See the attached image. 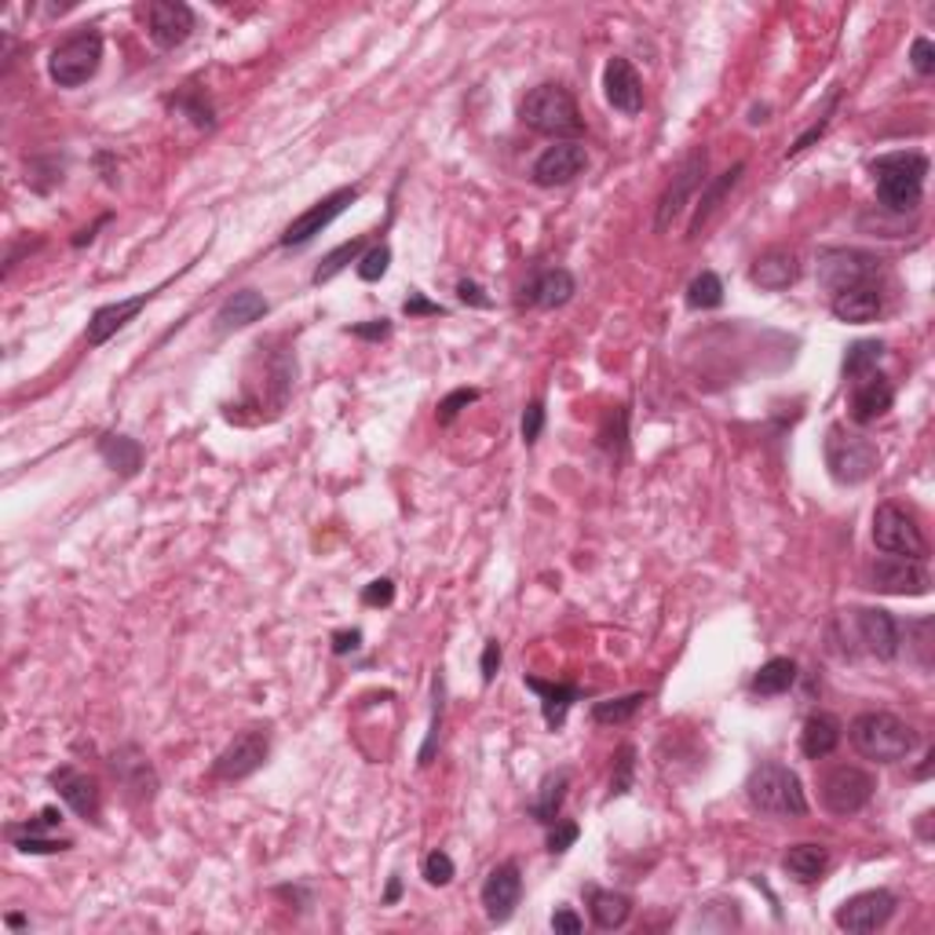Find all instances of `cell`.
<instances>
[{
  "mask_svg": "<svg viewBox=\"0 0 935 935\" xmlns=\"http://www.w3.org/2000/svg\"><path fill=\"white\" fill-rule=\"evenodd\" d=\"M870 172H874V183H877V202L885 205L888 212L907 216L910 209L921 205L924 180H928V158H924V154H913V150L881 154V158L870 161Z\"/></svg>",
  "mask_w": 935,
  "mask_h": 935,
  "instance_id": "cell-1",
  "label": "cell"
},
{
  "mask_svg": "<svg viewBox=\"0 0 935 935\" xmlns=\"http://www.w3.org/2000/svg\"><path fill=\"white\" fill-rule=\"evenodd\" d=\"M848 739L866 761H877V764L907 761L913 753V745H918L913 727L891 713H859L848 727Z\"/></svg>",
  "mask_w": 935,
  "mask_h": 935,
  "instance_id": "cell-2",
  "label": "cell"
},
{
  "mask_svg": "<svg viewBox=\"0 0 935 935\" xmlns=\"http://www.w3.org/2000/svg\"><path fill=\"white\" fill-rule=\"evenodd\" d=\"M745 797L761 815L775 818H800L807 815V797L800 786L797 772H789L786 764H761L753 767L750 782H745Z\"/></svg>",
  "mask_w": 935,
  "mask_h": 935,
  "instance_id": "cell-3",
  "label": "cell"
},
{
  "mask_svg": "<svg viewBox=\"0 0 935 935\" xmlns=\"http://www.w3.org/2000/svg\"><path fill=\"white\" fill-rule=\"evenodd\" d=\"M526 129L542 132V136H578L581 132V110L574 96L563 85H537L526 92L523 107H519Z\"/></svg>",
  "mask_w": 935,
  "mask_h": 935,
  "instance_id": "cell-4",
  "label": "cell"
},
{
  "mask_svg": "<svg viewBox=\"0 0 935 935\" xmlns=\"http://www.w3.org/2000/svg\"><path fill=\"white\" fill-rule=\"evenodd\" d=\"M102 62V34L99 29H77L62 37L48 56V77L59 88H81L85 81L96 77Z\"/></svg>",
  "mask_w": 935,
  "mask_h": 935,
  "instance_id": "cell-5",
  "label": "cell"
},
{
  "mask_svg": "<svg viewBox=\"0 0 935 935\" xmlns=\"http://www.w3.org/2000/svg\"><path fill=\"white\" fill-rule=\"evenodd\" d=\"M877 446L859 432H848L845 424H834L826 432V467L840 486H859L877 472Z\"/></svg>",
  "mask_w": 935,
  "mask_h": 935,
  "instance_id": "cell-6",
  "label": "cell"
},
{
  "mask_svg": "<svg viewBox=\"0 0 935 935\" xmlns=\"http://www.w3.org/2000/svg\"><path fill=\"white\" fill-rule=\"evenodd\" d=\"M874 545L881 552L902 559H924V552H928L918 519L899 505H881L874 512Z\"/></svg>",
  "mask_w": 935,
  "mask_h": 935,
  "instance_id": "cell-7",
  "label": "cell"
},
{
  "mask_svg": "<svg viewBox=\"0 0 935 935\" xmlns=\"http://www.w3.org/2000/svg\"><path fill=\"white\" fill-rule=\"evenodd\" d=\"M705 169H709V150H705V147L688 150V158L680 161L677 175H672L669 191H665V194H661V202H658V216H654V231H669L672 220H677V216H680L683 209H688L691 197H694V191H702V186H705Z\"/></svg>",
  "mask_w": 935,
  "mask_h": 935,
  "instance_id": "cell-8",
  "label": "cell"
},
{
  "mask_svg": "<svg viewBox=\"0 0 935 935\" xmlns=\"http://www.w3.org/2000/svg\"><path fill=\"white\" fill-rule=\"evenodd\" d=\"M874 775L862 772V767H851V764H840L834 767L826 778H823V804L829 807L834 815L848 818V815H859L862 807L874 800Z\"/></svg>",
  "mask_w": 935,
  "mask_h": 935,
  "instance_id": "cell-9",
  "label": "cell"
},
{
  "mask_svg": "<svg viewBox=\"0 0 935 935\" xmlns=\"http://www.w3.org/2000/svg\"><path fill=\"white\" fill-rule=\"evenodd\" d=\"M866 588L885 592V596H928L932 574L924 570L921 559L888 556V559H877V563H870V570H866Z\"/></svg>",
  "mask_w": 935,
  "mask_h": 935,
  "instance_id": "cell-10",
  "label": "cell"
},
{
  "mask_svg": "<svg viewBox=\"0 0 935 935\" xmlns=\"http://www.w3.org/2000/svg\"><path fill=\"white\" fill-rule=\"evenodd\" d=\"M881 275V259L870 253H859V248H826L818 256V282H823L829 293H840V289L851 286H870Z\"/></svg>",
  "mask_w": 935,
  "mask_h": 935,
  "instance_id": "cell-11",
  "label": "cell"
},
{
  "mask_svg": "<svg viewBox=\"0 0 935 935\" xmlns=\"http://www.w3.org/2000/svg\"><path fill=\"white\" fill-rule=\"evenodd\" d=\"M267 753H271V734H267V727H248V731L238 734V739L216 756L212 775L227 778V782L248 778L267 764Z\"/></svg>",
  "mask_w": 935,
  "mask_h": 935,
  "instance_id": "cell-12",
  "label": "cell"
},
{
  "mask_svg": "<svg viewBox=\"0 0 935 935\" xmlns=\"http://www.w3.org/2000/svg\"><path fill=\"white\" fill-rule=\"evenodd\" d=\"M896 913V896L885 888H874V891H859V896L845 899L834 913L837 928L840 932H851V935H866V932H877L885 928Z\"/></svg>",
  "mask_w": 935,
  "mask_h": 935,
  "instance_id": "cell-13",
  "label": "cell"
},
{
  "mask_svg": "<svg viewBox=\"0 0 935 935\" xmlns=\"http://www.w3.org/2000/svg\"><path fill=\"white\" fill-rule=\"evenodd\" d=\"M359 194H362L359 186H340V191L326 194V197H321V202H315L307 212H300L296 220L286 227L282 245H286V248H300V245H307L311 238H318L321 231H326V227H329L332 220H337V216L344 212L351 202H359Z\"/></svg>",
  "mask_w": 935,
  "mask_h": 935,
  "instance_id": "cell-14",
  "label": "cell"
},
{
  "mask_svg": "<svg viewBox=\"0 0 935 935\" xmlns=\"http://www.w3.org/2000/svg\"><path fill=\"white\" fill-rule=\"evenodd\" d=\"M851 626H855V640L874 654V658L891 661L899 654L902 632H899V621L891 618L888 610L859 607V610H851Z\"/></svg>",
  "mask_w": 935,
  "mask_h": 935,
  "instance_id": "cell-15",
  "label": "cell"
},
{
  "mask_svg": "<svg viewBox=\"0 0 935 935\" xmlns=\"http://www.w3.org/2000/svg\"><path fill=\"white\" fill-rule=\"evenodd\" d=\"M197 26V15L191 4L183 0H154L147 4V29H150V40L165 51L180 48L186 37L194 34Z\"/></svg>",
  "mask_w": 935,
  "mask_h": 935,
  "instance_id": "cell-16",
  "label": "cell"
},
{
  "mask_svg": "<svg viewBox=\"0 0 935 935\" xmlns=\"http://www.w3.org/2000/svg\"><path fill=\"white\" fill-rule=\"evenodd\" d=\"M523 899V874L515 862H501L483 881V910L494 924H505Z\"/></svg>",
  "mask_w": 935,
  "mask_h": 935,
  "instance_id": "cell-17",
  "label": "cell"
},
{
  "mask_svg": "<svg viewBox=\"0 0 935 935\" xmlns=\"http://www.w3.org/2000/svg\"><path fill=\"white\" fill-rule=\"evenodd\" d=\"M585 169H588V154L581 143H556V147H548L542 158L534 161L530 175H534L537 186H567Z\"/></svg>",
  "mask_w": 935,
  "mask_h": 935,
  "instance_id": "cell-18",
  "label": "cell"
},
{
  "mask_svg": "<svg viewBox=\"0 0 935 935\" xmlns=\"http://www.w3.org/2000/svg\"><path fill=\"white\" fill-rule=\"evenodd\" d=\"M891 402H896V388H891V380L885 377V373L874 369V373H866V377L855 380L848 413L855 424H874L877 417H885V413L891 410Z\"/></svg>",
  "mask_w": 935,
  "mask_h": 935,
  "instance_id": "cell-19",
  "label": "cell"
},
{
  "mask_svg": "<svg viewBox=\"0 0 935 935\" xmlns=\"http://www.w3.org/2000/svg\"><path fill=\"white\" fill-rule=\"evenodd\" d=\"M154 293H158V289H150V293H139V296H129V300H118V304H102L96 315L88 318V329H85L88 348H102V344H107L113 332H121L132 318L139 315L143 307L150 304Z\"/></svg>",
  "mask_w": 935,
  "mask_h": 935,
  "instance_id": "cell-20",
  "label": "cell"
},
{
  "mask_svg": "<svg viewBox=\"0 0 935 935\" xmlns=\"http://www.w3.org/2000/svg\"><path fill=\"white\" fill-rule=\"evenodd\" d=\"M51 786H56V793L66 800L70 812H77L81 818H99V782L85 772H77V767H56L51 772Z\"/></svg>",
  "mask_w": 935,
  "mask_h": 935,
  "instance_id": "cell-21",
  "label": "cell"
},
{
  "mask_svg": "<svg viewBox=\"0 0 935 935\" xmlns=\"http://www.w3.org/2000/svg\"><path fill=\"white\" fill-rule=\"evenodd\" d=\"M604 92H607V102L621 113H640L643 110V81L640 74L632 70L629 59L615 56L607 62L604 70Z\"/></svg>",
  "mask_w": 935,
  "mask_h": 935,
  "instance_id": "cell-22",
  "label": "cell"
},
{
  "mask_svg": "<svg viewBox=\"0 0 935 935\" xmlns=\"http://www.w3.org/2000/svg\"><path fill=\"white\" fill-rule=\"evenodd\" d=\"M574 293H578L574 275L563 271V267H548V271L534 275V278H530V282L523 286V304L552 311V307L570 304V300H574Z\"/></svg>",
  "mask_w": 935,
  "mask_h": 935,
  "instance_id": "cell-23",
  "label": "cell"
},
{
  "mask_svg": "<svg viewBox=\"0 0 935 935\" xmlns=\"http://www.w3.org/2000/svg\"><path fill=\"white\" fill-rule=\"evenodd\" d=\"M885 307V296L881 289L870 282V286H851V289H840L829 300V311H834L837 321H848V326H862V321H874Z\"/></svg>",
  "mask_w": 935,
  "mask_h": 935,
  "instance_id": "cell-24",
  "label": "cell"
},
{
  "mask_svg": "<svg viewBox=\"0 0 935 935\" xmlns=\"http://www.w3.org/2000/svg\"><path fill=\"white\" fill-rule=\"evenodd\" d=\"M797 278H800V264L789 248H767V253L756 256L750 267V282L767 289V293H782Z\"/></svg>",
  "mask_w": 935,
  "mask_h": 935,
  "instance_id": "cell-25",
  "label": "cell"
},
{
  "mask_svg": "<svg viewBox=\"0 0 935 935\" xmlns=\"http://www.w3.org/2000/svg\"><path fill=\"white\" fill-rule=\"evenodd\" d=\"M271 311V304H267L264 296L256 293V289H238L234 296L223 300V307L216 311V332H234V329H245L253 326V321H259Z\"/></svg>",
  "mask_w": 935,
  "mask_h": 935,
  "instance_id": "cell-26",
  "label": "cell"
},
{
  "mask_svg": "<svg viewBox=\"0 0 935 935\" xmlns=\"http://www.w3.org/2000/svg\"><path fill=\"white\" fill-rule=\"evenodd\" d=\"M840 742V720L829 713H815L804 720V731H800V753L807 756V761H823V756H829L837 750Z\"/></svg>",
  "mask_w": 935,
  "mask_h": 935,
  "instance_id": "cell-27",
  "label": "cell"
},
{
  "mask_svg": "<svg viewBox=\"0 0 935 935\" xmlns=\"http://www.w3.org/2000/svg\"><path fill=\"white\" fill-rule=\"evenodd\" d=\"M782 870L793 881H800V885H812V881H818L829 870V851H826V845H812V840H804V845L786 848Z\"/></svg>",
  "mask_w": 935,
  "mask_h": 935,
  "instance_id": "cell-28",
  "label": "cell"
},
{
  "mask_svg": "<svg viewBox=\"0 0 935 935\" xmlns=\"http://www.w3.org/2000/svg\"><path fill=\"white\" fill-rule=\"evenodd\" d=\"M526 688L542 694V716H545L548 727H563L570 705L581 699V691L574 688V683H545L537 677H526Z\"/></svg>",
  "mask_w": 935,
  "mask_h": 935,
  "instance_id": "cell-29",
  "label": "cell"
},
{
  "mask_svg": "<svg viewBox=\"0 0 935 935\" xmlns=\"http://www.w3.org/2000/svg\"><path fill=\"white\" fill-rule=\"evenodd\" d=\"M113 772H118L121 782L139 797H154V789H158V775H154V767L147 764V756H143L139 750H132V745L121 753H113Z\"/></svg>",
  "mask_w": 935,
  "mask_h": 935,
  "instance_id": "cell-30",
  "label": "cell"
},
{
  "mask_svg": "<svg viewBox=\"0 0 935 935\" xmlns=\"http://www.w3.org/2000/svg\"><path fill=\"white\" fill-rule=\"evenodd\" d=\"M588 910L592 921L599 924L604 932H615L629 921L632 913V899L621 896V891H604V888H588Z\"/></svg>",
  "mask_w": 935,
  "mask_h": 935,
  "instance_id": "cell-31",
  "label": "cell"
},
{
  "mask_svg": "<svg viewBox=\"0 0 935 935\" xmlns=\"http://www.w3.org/2000/svg\"><path fill=\"white\" fill-rule=\"evenodd\" d=\"M567 789H570V772H552L545 775L542 789H537L534 804H530V818H537L542 826H552L559 818V807L567 800Z\"/></svg>",
  "mask_w": 935,
  "mask_h": 935,
  "instance_id": "cell-32",
  "label": "cell"
},
{
  "mask_svg": "<svg viewBox=\"0 0 935 935\" xmlns=\"http://www.w3.org/2000/svg\"><path fill=\"white\" fill-rule=\"evenodd\" d=\"M99 457L107 461L118 475H136L143 467V446L129 435H102Z\"/></svg>",
  "mask_w": 935,
  "mask_h": 935,
  "instance_id": "cell-33",
  "label": "cell"
},
{
  "mask_svg": "<svg viewBox=\"0 0 935 935\" xmlns=\"http://www.w3.org/2000/svg\"><path fill=\"white\" fill-rule=\"evenodd\" d=\"M797 683V661L793 658H772L761 665V672L753 677V691L761 699H775V694H786Z\"/></svg>",
  "mask_w": 935,
  "mask_h": 935,
  "instance_id": "cell-34",
  "label": "cell"
},
{
  "mask_svg": "<svg viewBox=\"0 0 935 935\" xmlns=\"http://www.w3.org/2000/svg\"><path fill=\"white\" fill-rule=\"evenodd\" d=\"M742 172H745V165L739 161V165H734V169H727L716 183L705 186V191H702V202H699V209H694V220H691V238L702 231L705 220H709V216L716 212V205L724 202V194L731 191L734 183H739V175H742Z\"/></svg>",
  "mask_w": 935,
  "mask_h": 935,
  "instance_id": "cell-35",
  "label": "cell"
},
{
  "mask_svg": "<svg viewBox=\"0 0 935 935\" xmlns=\"http://www.w3.org/2000/svg\"><path fill=\"white\" fill-rule=\"evenodd\" d=\"M881 355H885V344H881V340H859V344H851L845 355V377L859 380V377H866V373H874Z\"/></svg>",
  "mask_w": 935,
  "mask_h": 935,
  "instance_id": "cell-36",
  "label": "cell"
},
{
  "mask_svg": "<svg viewBox=\"0 0 935 935\" xmlns=\"http://www.w3.org/2000/svg\"><path fill=\"white\" fill-rule=\"evenodd\" d=\"M647 702V694L636 691V694H626V699H607V702H596L592 705V720L596 724H626L629 716H636Z\"/></svg>",
  "mask_w": 935,
  "mask_h": 935,
  "instance_id": "cell-37",
  "label": "cell"
},
{
  "mask_svg": "<svg viewBox=\"0 0 935 935\" xmlns=\"http://www.w3.org/2000/svg\"><path fill=\"white\" fill-rule=\"evenodd\" d=\"M362 248H366V238H351V242L337 245V248H332V253L318 264V271H315V278H311V282L321 286V282H329V278H337L340 271H344V267L351 264V259H355V264H359Z\"/></svg>",
  "mask_w": 935,
  "mask_h": 935,
  "instance_id": "cell-38",
  "label": "cell"
},
{
  "mask_svg": "<svg viewBox=\"0 0 935 935\" xmlns=\"http://www.w3.org/2000/svg\"><path fill=\"white\" fill-rule=\"evenodd\" d=\"M442 709H446V691H442V677L432 680V727H428V739H424L421 753H417V764L428 767L435 750H439V731H442Z\"/></svg>",
  "mask_w": 935,
  "mask_h": 935,
  "instance_id": "cell-39",
  "label": "cell"
},
{
  "mask_svg": "<svg viewBox=\"0 0 935 935\" xmlns=\"http://www.w3.org/2000/svg\"><path fill=\"white\" fill-rule=\"evenodd\" d=\"M688 304L694 311H713L724 304V282L713 271H702L694 282L688 286Z\"/></svg>",
  "mask_w": 935,
  "mask_h": 935,
  "instance_id": "cell-40",
  "label": "cell"
},
{
  "mask_svg": "<svg viewBox=\"0 0 935 935\" xmlns=\"http://www.w3.org/2000/svg\"><path fill=\"white\" fill-rule=\"evenodd\" d=\"M421 874H424V881H428V885H435V888H446L453 881V874H457V866H453V859L446 855V851H428V855H424V862H421Z\"/></svg>",
  "mask_w": 935,
  "mask_h": 935,
  "instance_id": "cell-41",
  "label": "cell"
},
{
  "mask_svg": "<svg viewBox=\"0 0 935 935\" xmlns=\"http://www.w3.org/2000/svg\"><path fill=\"white\" fill-rule=\"evenodd\" d=\"M388 264H391V248L384 242L373 245L359 256V278L362 282H380V278L388 275Z\"/></svg>",
  "mask_w": 935,
  "mask_h": 935,
  "instance_id": "cell-42",
  "label": "cell"
},
{
  "mask_svg": "<svg viewBox=\"0 0 935 935\" xmlns=\"http://www.w3.org/2000/svg\"><path fill=\"white\" fill-rule=\"evenodd\" d=\"M12 840H15V848H19V851H26V855H56V851L74 848V845H70V840H62V837H45V834H19V837H12Z\"/></svg>",
  "mask_w": 935,
  "mask_h": 935,
  "instance_id": "cell-43",
  "label": "cell"
},
{
  "mask_svg": "<svg viewBox=\"0 0 935 935\" xmlns=\"http://www.w3.org/2000/svg\"><path fill=\"white\" fill-rule=\"evenodd\" d=\"M837 102H840V92H834V96H829V102H826V110H823V118H818L812 129L804 132V136H800L793 147H789V158H797V154H804L807 147H812L815 139H823L826 136V129H829V121H834V110H837Z\"/></svg>",
  "mask_w": 935,
  "mask_h": 935,
  "instance_id": "cell-44",
  "label": "cell"
},
{
  "mask_svg": "<svg viewBox=\"0 0 935 935\" xmlns=\"http://www.w3.org/2000/svg\"><path fill=\"white\" fill-rule=\"evenodd\" d=\"M519 432H523L526 446H534L537 439H542V432H545V402L542 399H534L523 410V424H519Z\"/></svg>",
  "mask_w": 935,
  "mask_h": 935,
  "instance_id": "cell-45",
  "label": "cell"
},
{
  "mask_svg": "<svg viewBox=\"0 0 935 935\" xmlns=\"http://www.w3.org/2000/svg\"><path fill=\"white\" fill-rule=\"evenodd\" d=\"M632 756H636V750H632V745H626V750L618 753L615 778H610V797L629 793V786H632V767H636V761H632Z\"/></svg>",
  "mask_w": 935,
  "mask_h": 935,
  "instance_id": "cell-46",
  "label": "cell"
},
{
  "mask_svg": "<svg viewBox=\"0 0 935 935\" xmlns=\"http://www.w3.org/2000/svg\"><path fill=\"white\" fill-rule=\"evenodd\" d=\"M475 399H479V391H475V388H457V391H450V394H446V399L439 402V424H450L457 413H461L467 402H475Z\"/></svg>",
  "mask_w": 935,
  "mask_h": 935,
  "instance_id": "cell-47",
  "label": "cell"
},
{
  "mask_svg": "<svg viewBox=\"0 0 935 935\" xmlns=\"http://www.w3.org/2000/svg\"><path fill=\"white\" fill-rule=\"evenodd\" d=\"M910 66L918 70L921 77H932L935 74V45L928 37H918L910 48Z\"/></svg>",
  "mask_w": 935,
  "mask_h": 935,
  "instance_id": "cell-48",
  "label": "cell"
},
{
  "mask_svg": "<svg viewBox=\"0 0 935 935\" xmlns=\"http://www.w3.org/2000/svg\"><path fill=\"white\" fill-rule=\"evenodd\" d=\"M578 834H581L578 823H563V818H556L552 834H548V851H552V855H563V851L578 840Z\"/></svg>",
  "mask_w": 935,
  "mask_h": 935,
  "instance_id": "cell-49",
  "label": "cell"
},
{
  "mask_svg": "<svg viewBox=\"0 0 935 935\" xmlns=\"http://www.w3.org/2000/svg\"><path fill=\"white\" fill-rule=\"evenodd\" d=\"M391 599H394L391 578H377V581H369V585L362 588V604H366V607H388Z\"/></svg>",
  "mask_w": 935,
  "mask_h": 935,
  "instance_id": "cell-50",
  "label": "cell"
},
{
  "mask_svg": "<svg viewBox=\"0 0 935 935\" xmlns=\"http://www.w3.org/2000/svg\"><path fill=\"white\" fill-rule=\"evenodd\" d=\"M479 669H483V683H494L497 669H501V643H497V640H490L483 647V665H479Z\"/></svg>",
  "mask_w": 935,
  "mask_h": 935,
  "instance_id": "cell-51",
  "label": "cell"
},
{
  "mask_svg": "<svg viewBox=\"0 0 935 935\" xmlns=\"http://www.w3.org/2000/svg\"><path fill=\"white\" fill-rule=\"evenodd\" d=\"M552 928L559 932V935H578L581 928H585V924H581V918L570 907H559L556 913H552Z\"/></svg>",
  "mask_w": 935,
  "mask_h": 935,
  "instance_id": "cell-52",
  "label": "cell"
},
{
  "mask_svg": "<svg viewBox=\"0 0 935 935\" xmlns=\"http://www.w3.org/2000/svg\"><path fill=\"white\" fill-rule=\"evenodd\" d=\"M348 332H351V337H362V340H384L391 332V321L377 318V321H369V326H351Z\"/></svg>",
  "mask_w": 935,
  "mask_h": 935,
  "instance_id": "cell-53",
  "label": "cell"
},
{
  "mask_svg": "<svg viewBox=\"0 0 935 935\" xmlns=\"http://www.w3.org/2000/svg\"><path fill=\"white\" fill-rule=\"evenodd\" d=\"M457 296L464 300V304H472V307H490V296H483V289L475 286V282H457Z\"/></svg>",
  "mask_w": 935,
  "mask_h": 935,
  "instance_id": "cell-54",
  "label": "cell"
},
{
  "mask_svg": "<svg viewBox=\"0 0 935 935\" xmlns=\"http://www.w3.org/2000/svg\"><path fill=\"white\" fill-rule=\"evenodd\" d=\"M402 311H406L410 318H413V315H442V307L432 304V300H424L421 293H410V300L402 304Z\"/></svg>",
  "mask_w": 935,
  "mask_h": 935,
  "instance_id": "cell-55",
  "label": "cell"
},
{
  "mask_svg": "<svg viewBox=\"0 0 935 935\" xmlns=\"http://www.w3.org/2000/svg\"><path fill=\"white\" fill-rule=\"evenodd\" d=\"M359 643H362V632H359V629L337 632V636H332V654H351V651H359Z\"/></svg>",
  "mask_w": 935,
  "mask_h": 935,
  "instance_id": "cell-56",
  "label": "cell"
},
{
  "mask_svg": "<svg viewBox=\"0 0 935 935\" xmlns=\"http://www.w3.org/2000/svg\"><path fill=\"white\" fill-rule=\"evenodd\" d=\"M399 896H402V881H399V877H391L388 891H384V907H391V902H399Z\"/></svg>",
  "mask_w": 935,
  "mask_h": 935,
  "instance_id": "cell-57",
  "label": "cell"
},
{
  "mask_svg": "<svg viewBox=\"0 0 935 935\" xmlns=\"http://www.w3.org/2000/svg\"><path fill=\"white\" fill-rule=\"evenodd\" d=\"M8 924H12V928H23L26 921H23V913H12V918H8Z\"/></svg>",
  "mask_w": 935,
  "mask_h": 935,
  "instance_id": "cell-58",
  "label": "cell"
}]
</instances>
